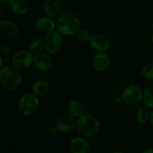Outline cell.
Returning a JSON list of instances; mask_svg holds the SVG:
<instances>
[{
    "label": "cell",
    "mask_w": 153,
    "mask_h": 153,
    "mask_svg": "<svg viewBox=\"0 0 153 153\" xmlns=\"http://www.w3.org/2000/svg\"><path fill=\"white\" fill-rule=\"evenodd\" d=\"M70 147L73 153H87L90 149V145L85 139L76 137L71 140Z\"/></svg>",
    "instance_id": "13"
},
{
    "label": "cell",
    "mask_w": 153,
    "mask_h": 153,
    "mask_svg": "<svg viewBox=\"0 0 153 153\" xmlns=\"http://www.w3.org/2000/svg\"><path fill=\"white\" fill-rule=\"evenodd\" d=\"M152 43H153V36H152Z\"/></svg>",
    "instance_id": "29"
},
{
    "label": "cell",
    "mask_w": 153,
    "mask_h": 153,
    "mask_svg": "<svg viewBox=\"0 0 153 153\" xmlns=\"http://www.w3.org/2000/svg\"><path fill=\"white\" fill-rule=\"evenodd\" d=\"M123 100L128 105L138 103L143 97V93L141 88L137 85H131L126 88L123 93Z\"/></svg>",
    "instance_id": "7"
},
{
    "label": "cell",
    "mask_w": 153,
    "mask_h": 153,
    "mask_svg": "<svg viewBox=\"0 0 153 153\" xmlns=\"http://www.w3.org/2000/svg\"><path fill=\"white\" fill-rule=\"evenodd\" d=\"M60 0H46L44 2V12L46 16L53 17L57 16L61 10Z\"/></svg>",
    "instance_id": "14"
},
{
    "label": "cell",
    "mask_w": 153,
    "mask_h": 153,
    "mask_svg": "<svg viewBox=\"0 0 153 153\" xmlns=\"http://www.w3.org/2000/svg\"><path fill=\"white\" fill-rule=\"evenodd\" d=\"M36 68L42 71H47L50 70L52 67V61L50 57L45 53L40 52L36 54L33 61Z\"/></svg>",
    "instance_id": "11"
},
{
    "label": "cell",
    "mask_w": 153,
    "mask_h": 153,
    "mask_svg": "<svg viewBox=\"0 0 153 153\" xmlns=\"http://www.w3.org/2000/svg\"><path fill=\"white\" fill-rule=\"evenodd\" d=\"M94 68L98 71H105L108 68L110 65V58L106 54L100 52L96 54L93 60Z\"/></svg>",
    "instance_id": "12"
},
{
    "label": "cell",
    "mask_w": 153,
    "mask_h": 153,
    "mask_svg": "<svg viewBox=\"0 0 153 153\" xmlns=\"http://www.w3.org/2000/svg\"><path fill=\"white\" fill-rule=\"evenodd\" d=\"M19 28L17 25L10 20H1L0 22V36L4 39L10 40L17 36Z\"/></svg>",
    "instance_id": "9"
},
{
    "label": "cell",
    "mask_w": 153,
    "mask_h": 153,
    "mask_svg": "<svg viewBox=\"0 0 153 153\" xmlns=\"http://www.w3.org/2000/svg\"><path fill=\"white\" fill-rule=\"evenodd\" d=\"M144 153H153V149H147V150L144 151Z\"/></svg>",
    "instance_id": "26"
},
{
    "label": "cell",
    "mask_w": 153,
    "mask_h": 153,
    "mask_svg": "<svg viewBox=\"0 0 153 153\" xmlns=\"http://www.w3.org/2000/svg\"><path fill=\"white\" fill-rule=\"evenodd\" d=\"M0 50H1V53L4 55H7L10 53V47L7 45L1 44L0 46Z\"/></svg>",
    "instance_id": "24"
},
{
    "label": "cell",
    "mask_w": 153,
    "mask_h": 153,
    "mask_svg": "<svg viewBox=\"0 0 153 153\" xmlns=\"http://www.w3.org/2000/svg\"><path fill=\"white\" fill-rule=\"evenodd\" d=\"M77 125V121L74 116L64 114L58 120L56 123V129L62 133H68L73 131Z\"/></svg>",
    "instance_id": "8"
},
{
    "label": "cell",
    "mask_w": 153,
    "mask_h": 153,
    "mask_svg": "<svg viewBox=\"0 0 153 153\" xmlns=\"http://www.w3.org/2000/svg\"><path fill=\"white\" fill-rule=\"evenodd\" d=\"M49 85L44 80L36 81L31 86V91L37 97H42L48 93Z\"/></svg>",
    "instance_id": "15"
},
{
    "label": "cell",
    "mask_w": 153,
    "mask_h": 153,
    "mask_svg": "<svg viewBox=\"0 0 153 153\" xmlns=\"http://www.w3.org/2000/svg\"><path fill=\"white\" fill-rule=\"evenodd\" d=\"M43 47H45L44 40L41 39H36L29 46V50L32 54H38L42 52L43 49Z\"/></svg>",
    "instance_id": "19"
},
{
    "label": "cell",
    "mask_w": 153,
    "mask_h": 153,
    "mask_svg": "<svg viewBox=\"0 0 153 153\" xmlns=\"http://www.w3.org/2000/svg\"><path fill=\"white\" fill-rule=\"evenodd\" d=\"M80 22L77 14L75 12L67 10L64 12L57 22L58 31L64 35L70 36L76 34L79 30Z\"/></svg>",
    "instance_id": "1"
},
{
    "label": "cell",
    "mask_w": 153,
    "mask_h": 153,
    "mask_svg": "<svg viewBox=\"0 0 153 153\" xmlns=\"http://www.w3.org/2000/svg\"><path fill=\"white\" fill-rule=\"evenodd\" d=\"M10 0H1V2L3 3V4H5V3H7L9 2Z\"/></svg>",
    "instance_id": "27"
},
{
    "label": "cell",
    "mask_w": 153,
    "mask_h": 153,
    "mask_svg": "<svg viewBox=\"0 0 153 153\" xmlns=\"http://www.w3.org/2000/svg\"><path fill=\"white\" fill-rule=\"evenodd\" d=\"M143 100L148 107L153 108V85L147 87L143 92Z\"/></svg>",
    "instance_id": "20"
},
{
    "label": "cell",
    "mask_w": 153,
    "mask_h": 153,
    "mask_svg": "<svg viewBox=\"0 0 153 153\" xmlns=\"http://www.w3.org/2000/svg\"><path fill=\"white\" fill-rule=\"evenodd\" d=\"M149 118H150V116H149V111L147 108L143 107L137 111V120L139 123H145L147 122Z\"/></svg>",
    "instance_id": "21"
},
{
    "label": "cell",
    "mask_w": 153,
    "mask_h": 153,
    "mask_svg": "<svg viewBox=\"0 0 153 153\" xmlns=\"http://www.w3.org/2000/svg\"><path fill=\"white\" fill-rule=\"evenodd\" d=\"M150 121H151V123H152V125L153 126V111L150 114Z\"/></svg>",
    "instance_id": "25"
},
{
    "label": "cell",
    "mask_w": 153,
    "mask_h": 153,
    "mask_svg": "<svg viewBox=\"0 0 153 153\" xmlns=\"http://www.w3.org/2000/svg\"><path fill=\"white\" fill-rule=\"evenodd\" d=\"M67 110H68L69 113L71 115L74 116L75 117H79L84 114V106L80 102L76 101V100H73V101L70 102V103L67 105Z\"/></svg>",
    "instance_id": "18"
},
{
    "label": "cell",
    "mask_w": 153,
    "mask_h": 153,
    "mask_svg": "<svg viewBox=\"0 0 153 153\" xmlns=\"http://www.w3.org/2000/svg\"><path fill=\"white\" fill-rule=\"evenodd\" d=\"M90 43L91 47L98 52H105L109 46L108 40L102 34H95L91 36Z\"/></svg>",
    "instance_id": "10"
},
{
    "label": "cell",
    "mask_w": 153,
    "mask_h": 153,
    "mask_svg": "<svg viewBox=\"0 0 153 153\" xmlns=\"http://www.w3.org/2000/svg\"><path fill=\"white\" fill-rule=\"evenodd\" d=\"M34 61V57L30 50H20L16 52L12 58V64L19 70L28 68Z\"/></svg>",
    "instance_id": "6"
},
{
    "label": "cell",
    "mask_w": 153,
    "mask_h": 153,
    "mask_svg": "<svg viewBox=\"0 0 153 153\" xmlns=\"http://www.w3.org/2000/svg\"><path fill=\"white\" fill-rule=\"evenodd\" d=\"M36 28L43 31H53L55 27V24L53 20L47 17H40L36 20Z\"/></svg>",
    "instance_id": "16"
},
{
    "label": "cell",
    "mask_w": 153,
    "mask_h": 153,
    "mask_svg": "<svg viewBox=\"0 0 153 153\" xmlns=\"http://www.w3.org/2000/svg\"><path fill=\"white\" fill-rule=\"evenodd\" d=\"M77 129L85 137H94L100 129V123L97 118L91 114H82L77 120Z\"/></svg>",
    "instance_id": "3"
},
{
    "label": "cell",
    "mask_w": 153,
    "mask_h": 153,
    "mask_svg": "<svg viewBox=\"0 0 153 153\" xmlns=\"http://www.w3.org/2000/svg\"><path fill=\"white\" fill-rule=\"evenodd\" d=\"M75 35H76V37L79 40V41L83 42V43L90 41L91 37L90 33L85 29L78 30L77 32L76 33Z\"/></svg>",
    "instance_id": "22"
},
{
    "label": "cell",
    "mask_w": 153,
    "mask_h": 153,
    "mask_svg": "<svg viewBox=\"0 0 153 153\" xmlns=\"http://www.w3.org/2000/svg\"><path fill=\"white\" fill-rule=\"evenodd\" d=\"M0 81L1 85L7 90H14L20 85L22 76L19 69L14 66H7L0 71Z\"/></svg>",
    "instance_id": "2"
},
{
    "label": "cell",
    "mask_w": 153,
    "mask_h": 153,
    "mask_svg": "<svg viewBox=\"0 0 153 153\" xmlns=\"http://www.w3.org/2000/svg\"><path fill=\"white\" fill-rule=\"evenodd\" d=\"M39 100L34 94L26 93L21 97L19 102V111L23 115H31L37 111L39 107Z\"/></svg>",
    "instance_id": "4"
},
{
    "label": "cell",
    "mask_w": 153,
    "mask_h": 153,
    "mask_svg": "<svg viewBox=\"0 0 153 153\" xmlns=\"http://www.w3.org/2000/svg\"><path fill=\"white\" fill-rule=\"evenodd\" d=\"M142 74L149 80H153V62L146 64L142 70Z\"/></svg>",
    "instance_id": "23"
},
{
    "label": "cell",
    "mask_w": 153,
    "mask_h": 153,
    "mask_svg": "<svg viewBox=\"0 0 153 153\" xmlns=\"http://www.w3.org/2000/svg\"><path fill=\"white\" fill-rule=\"evenodd\" d=\"M0 61H1V63H0V67H1V68H2V65H3V60H2V58H0Z\"/></svg>",
    "instance_id": "28"
},
{
    "label": "cell",
    "mask_w": 153,
    "mask_h": 153,
    "mask_svg": "<svg viewBox=\"0 0 153 153\" xmlns=\"http://www.w3.org/2000/svg\"><path fill=\"white\" fill-rule=\"evenodd\" d=\"M63 37L59 31H51L48 32L44 39L45 48L49 53H55L61 49Z\"/></svg>",
    "instance_id": "5"
},
{
    "label": "cell",
    "mask_w": 153,
    "mask_h": 153,
    "mask_svg": "<svg viewBox=\"0 0 153 153\" xmlns=\"http://www.w3.org/2000/svg\"><path fill=\"white\" fill-rule=\"evenodd\" d=\"M9 5L10 9L18 14H24L28 11V4L25 0H10Z\"/></svg>",
    "instance_id": "17"
}]
</instances>
